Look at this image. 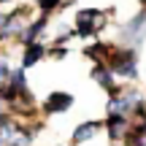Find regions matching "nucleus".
I'll list each match as a JSON object with an SVG mask.
<instances>
[{"mask_svg": "<svg viewBox=\"0 0 146 146\" xmlns=\"http://www.w3.org/2000/svg\"><path fill=\"white\" fill-rule=\"evenodd\" d=\"M49 25H52V16L49 14H35L30 22L25 25V30H22V35L16 38V46H27V43H35V41H46V30Z\"/></svg>", "mask_w": 146, "mask_h": 146, "instance_id": "obj_6", "label": "nucleus"}, {"mask_svg": "<svg viewBox=\"0 0 146 146\" xmlns=\"http://www.w3.org/2000/svg\"><path fill=\"white\" fill-rule=\"evenodd\" d=\"M11 70H14V65H11V57H8V49H0V87H5V81H8Z\"/></svg>", "mask_w": 146, "mask_h": 146, "instance_id": "obj_15", "label": "nucleus"}, {"mask_svg": "<svg viewBox=\"0 0 146 146\" xmlns=\"http://www.w3.org/2000/svg\"><path fill=\"white\" fill-rule=\"evenodd\" d=\"M89 78H92L95 84H98L100 89H103L106 95H111L116 87H119V81H116V76L111 73V68L106 62H98V65H92L89 68Z\"/></svg>", "mask_w": 146, "mask_h": 146, "instance_id": "obj_11", "label": "nucleus"}, {"mask_svg": "<svg viewBox=\"0 0 146 146\" xmlns=\"http://www.w3.org/2000/svg\"><path fill=\"white\" fill-rule=\"evenodd\" d=\"M122 146H146V119L133 122V127H130V133H127Z\"/></svg>", "mask_w": 146, "mask_h": 146, "instance_id": "obj_13", "label": "nucleus"}, {"mask_svg": "<svg viewBox=\"0 0 146 146\" xmlns=\"http://www.w3.org/2000/svg\"><path fill=\"white\" fill-rule=\"evenodd\" d=\"M116 43L141 52V46L146 43V8H138L133 16H127L116 27Z\"/></svg>", "mask_w": 146, "mask_h": 146, "instance_id": "obj_4", "label": "nucleus"}, {"mask_svg": "<svg viewBox=\"0 0 146 146\" xmlns=\"http://www.w3.org/2000/svg\"><path fill=\"white\" fill-rule=\"evenodd\" d=\"M135 3H138V5H141V8H146V0H135Z\"/></svg>", "mask_w": 146, "mask_h": 146, "instance_id": "obj_19", "label": "nucleus"}, {"mask_svg": "<svg viewBox=\"0 0 146 146\" xmlns=\"http://www.w3.org/2000/svg\"><path fill=\"white\" fill-rule=\"evenodd\" d=\"M73 3H76V0H65V3H62V11L68 8V5H73Z\"/></svg>", "mask_w": 146, "mask_h": 146, "instance_id": "obj_18", "label": "nucleus"}, {"mask_svg": "<svg viewBox=\"0 0 146 146\" xmlns=\"http://www.w3.org/2000/svg\"><path fill=\"white\" fill-rule=\"evenodd\" d=\"M30 3H33V8H35L38 14L54 16L57 11H62V3H65V0H30Z\"/></svg>", "mask_w": 146, "mask_h": 146, "instance_id": "obj_14", "label": "nucleus"}, {"mask_svg": "<svg viewBox=\"0 0 146 146\" xmlns=\"http://www.w3.org/2000/svg\"><path fill=\"white\" fill-rule=\"evenodd\" d=\"M106 114H122L133 122H141L146 119V95L138 89V84L119 81V87L106 100Z\"/></svg>", "mask_w": 146, "mask_h": 146, "instance_id": "obj_1", "label": "nucleus"}, {"mask_svg": "<svg viewBox=\"0 0 146 146\" xmlns=\"http://www.w3.org/2000/svg\"><path fill=\"white\" fill-rule=\"evenodd\" d=\"M130 127H133V119L122 114H106V119H103V133L108 135V143H116V146L125 143Z\"/></svg>", "mask_w": 146, "mask_h": 146, "instance_id": "obj_7", "label": "nucleus"}, {"mask_svg": "<svg viewBox=\"0 0 146 146\" xmlns=\"http://www.w3.org/2000/svg\"><path fill=\"white\" fill-rule=\"evenodd\" d=\"M100 133H103V122L100 119H84V122H78V125L73 127L70 146H87L89 141H95Z\"/></svg>", "mask_w": 146, "mask_h": 146, "instance_id": "obj_8", "label": "nucleus"}, {"mask_svg": "<svg viewBox=\"0 0 146 146\" xmlns=\"http://www.w3.org/2000/svg\"><path fill=\"white\" fill-rule=\"evenodd\" d=\"M114 46H116L114 41L95 38V41H87V43H84L81 54H84V57H87L92 65H98V62H108V57H111V52H114Z\"/></svg>", "mask_w": 146, "mask_h": 146, "instance_id": "obj_10", "label": "nucleus"}, {"mask_svg": "<svg viewBox=\"0 0 146 146\" xmlns=\"http://www.w3.org/2000/svg\"><path fill=\"white\" fill-rule=\"evenodd\" d=\"M5 89H8V95H11V103H14L19 95H25L27 89H30V81H27V70H25V68H19V65H14V70H11L8 81H5ZM11 103H8V106H11Z\"/></svg>", "mask_w": 146, "mask_h": 146, "instance_id": "obj_12", "label": "nucleus"}, {"mask_svg": "<svg viewBox=\"0 0 146 146\" xmlns=\"http://www.w3.org/2000/svg\"><path fill=\"white\" fill-rule=\"evenodd\" d=\"M68 54H70V46H52V43H49V54H46L49 60L62 62V60H68Z\"/></svg>", "mask_w": 146, "mask_h": 146, "instance_id": "obj_16", "label": "nucleus"}, {"mask_svg": "<svg viewBox=\"0 0 146 146\" xmlns=\"http://www.w3.org/2000/svg\"><path fill=\"white\" fill-rule=\"evenodd\" d=\"M114 43H116V41H114ZM106 65H108L111 73L116 76V81L135 84L138 78H141V57H138L135 49H127V46H119V43H116Z\"/></svg>", "mask_w": 146, "mask_h": 146, "instance_id": "obj_3", "label": "nucleus"}, {"mask_svg": "<svg viewBox=\"0 0 146 146\" xmlns=\"http://www.w3.org/2000/svg\"><path fill=\"white\" fill-rule=\"evenodd\" d=\"M57 146H65V143H57Z\"/></svg>", "mask_w": 146, "mask_h": 146, "instance_id": "obj_20", "label": "nucleus"}, {"mask_svg": "<svg viewBox=\"0 0 146 146\" xmlns=\"http://www.w3.org/2000/svg\"><path fill=\"white\" fill-rule=\"evenodd\" d=\"M116 8H78L73 14V30H76V38L81 41H95L100 38V33L114 22Z\"/></svg>", "mask_w": 146, "mask_h": 146, "instance_id": "obj_2", "label": "nucleus"}, {"mask_svg": "<svg viewBox=\"0 0 146 146\" xmlns=\"http://www.w3.org/2000/svg\"><path fill=\"white\" fill-rule=\"evenodd\" d=\"M73 103H76V98H73L70 92H65V89H54V92H49L46 98L41 100V116L49 119V116L68 114V111L73 108Z\"/></svg>", "mask_w": 146, "mask_h": 146, "instance_id": "obj_5", "label": "nucleus"}, {"mask_svg": "<svg viewBox=\"0 0 146 146\" xmlns=\"http://www.w3.org/2000/svg\"><path fill=\"white\" fill-rule=\"evenodd\" d=\"M16 3H22V0H0V8H8V5H16Z\"/></svg>", "mask_w": 146, "mask_h": 146, "instance_id": "obj_17", "label": "nucleus"}, {"mask_svg": "<svg viewBox=\"0 0 146 146\" xmlns=\"http://www.w3.org/2000/svg\"><path fill=\"white\" fill-rule=\"evenodd\" d=\"M49 54V41H35V43H27V46L19 49V68L30 70L35 68L41 60H46Z\"/></svg>", "mask_w": 146, "mask_h": 146, "instance_id": "obj_9", "label": "nucleus"}]
</instances>
